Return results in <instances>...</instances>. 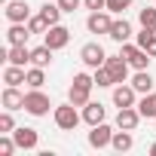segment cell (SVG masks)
<instances>
[{
	"label": "cell",
	"mask_w": 156,
	"mask_h": 156,
	"mask_svg": "<svg viewBox=\"0 0 156 156\" xmlns=\"http://www.w3.org/2000/svg\"><path fill=\"white\" fill-rule=\"evenodd\" d=\"M52 116H55V126H58L61 132H73L76 122L83 119V113H76V104H70V101H67V104H58Z\"/></svg>",
	"instance_id": "6da1fadb"
},
{
	"label": "cell",
	"mask_w": 156,
	"mask_h": 156,
	"mask_svg": "<svg viewBox=\"0 0 156 156\" xmlns=\"http://www.w3.org/2000/svg\"><path fill=\"white\" fill-rule=\"evenodd\" d=\"M49 107H52V101H49V95H46V92H40V89L25 92V110H28L31 116H46V113H49Z\"/></svg>",
	"instance_id": "7a4b0ae2"
},
{
	"label": "cell",
	"mask_w": 156,
	"mask_h": 156,
	"mask_svg": "<svg viewBox=\"0 0 156 156\" xmlns=\"http://www.w3.org/2000/svg\"><path fill=\"white\" fill-rule=\"evenodd\" d=\"M119 55H122L135 70H147V64H150V52H147V49H141L138 43H122Z\"/></svg>",
	"instance_id": "3957f363"
},
{
	"label": "cell",
	"mask_w": 156,
	"mask_h": 156,
	"mask_svg": "<svg viewBox=\"0 0 156 156\" xmlns=\"http://www.w3.org/2000/svg\"><path fill=\"white\" fill-rule=\"evenodd\" d=\"M80 61L86 64V67H104V61H107V52H104V46L101 43H86L83 49H80Z\"/></svg>",
	"instance_id": "277c9868"
},
{
	"label": "cell",
	"mask_w": 156,
	"mask_h": 156,
	"mask_svg": "<svg viewBox=\"0 0 156 156\" xmlns=\"http://www.w3.org/2000/svg\"><path fill=\"white\" fill-rule=\"evenodd\" d=\"M104 67H107V73L113 76V86H116V83H126V80H129V67H132V64H129L122 55H107Z\"/></svg>",
	"instance_id": "5b68a950"
},
{
	"label": "cell",
	"mask_w": 156,
	"mask_h": 156,
	"mask_svg": "<svg viewBox=\"0 0 156 156\" xmlns=\"http://www.w3.org/2000/svg\"><path fill=\"white\" fill-rule=\"evenodd\" d=\"M110 25H113V19H110V9L89 12V19H86V28H89V34H110Z\"/></svg>",
	"instance_id": "8992f818"
},
{
	"label": "cell",
	"mask_w": 156,
	"mask_h": 156,
	"mask_svg": "<svg viewBox=\"0 0 156 156\" xmlns=\"http://www.w3.org/2000/svg\"><path fill=\"white\" fill-rule=\"evenodd\" d=\"M43 43H46L49 49H55V52H58V49H64V46L70 43V31H67L64 25H52V28L43 34Z\"/></svg>",
	"instance_id": "52a82bcc"
},
{
	"label": "cell",
	"mask_w": 156,
	"mask_h": 156,
	"mask_svg": "<svg viewBox=\"0 0 156 156\" xmlns=\"http://www.w3.org/2000/svg\"><path fill=\"white\" fill-rule=\"evenodd\" d=\"M113 104L116 107H138V92H135V86L129 83H116L113 86Z\"/></svg>",
	"instance_id": "ba28073f"
},
{
	"label": "cell",
	"mask_w": 156,
	"mask_h": 156,
	"mask_svg": "<svg viewBox=\"0 0 156 156\" xmlns=\"http://www.w3.org/2000/svg\"><path fill=\"white\" fill-rule=\"evenodd\" d=\"M110 141H113V129H110L107 122H98V126H92V132H89V147H95V150H104V147H110Z\"/></svg>",
	"instance_id": "9c48e42d"
},
{
	"label": "cell",
	"mask_w": 156,
	"mask_h": 156,
	"mask_svg": "<svg viewBox=\"0 0 156 156\" xmlns=\"http://www.w3.org/2000/svg\"><path fill=\"white\" fill-rule=\"evenodd\" d=\"M141 119H144V116H141V110H138V107H119V113H116V129L135 132Z\"/></svg>",
	"instance_id": "30bf717a"
},
{
	"label": "cell",
	"mask_w": 156,
	"mask_h": 156,
	"mask_svg": "<svg viewBox=\"0 0 156 156\" xmlns=\"http://www.w3.org/2000/svg\"><path fill=\"white\" fill-rule=\"evenodd\" d=\"M12 138H16L19 150H34V147H37V141H40L37 129H28V126H19V129L12 132Z\"/></svg>",
	"instance_id": "8fae6325"
},
{
	"label": "cell",
	"mask_w": 156,
	"mask_h": 156,
	"mask_svg": "<svg viewBox=\"0 0 156 156\" xmlns=\"http://www.w3.org/2000/svg\"><path fill=\"white\" fill-rule=\"evenodd\" d=\"M89 95H92V86H86V83H70V89H67V101L70 104H76V107H86L89 104Z\"/></svg>",
	"instance_id": "7c38bea8"
},
{
	"label": "cell",
	"mask_w": 156,
	"mask_h": 156,
	"mask_svg": "<svg viewBox=\"0 0 156 156\" xmlns=\"http://www.w3.org/2000/svg\"><path fill=\"white\" fill-rule=\"evenodd\" d=\"M0 101H3L6 110H25V92H19V86H6Z\"/></svg>",
	"instance_id": "4fadbf2b"
},
{
	"label": "cell",
	"mask_w": 156,
	"mask_h": 156,
	"mask_svg": "<svg viewBox=\"0 0 156 156\" xmlns=\"http://www.w3.org/2000/svg\"><path fill=\"white\" fill-rule=\"evenodd\" d=\"M6 19L9 22H28L31 19V6L25 0H6Z\"/></svg>",
	"instance_id": "5bb4252c"
},
{
	"label": "cell",
	"mask_w": 156,
	"mask_h": 156,
	"mask_svg": "<svg viewBox=\"0 0 156 156\" xmlns=\"http://www.w3.org/2000/svg\"><path fill=\"white\" fill-rule=\"evenodd\" d=\"M28 37H31L28 22H9V31H6L9 46H22V43H28Z\"/></svg>",
	"instance_id": "9a60e30c"
},
{
	"label": "cell",
	"mask_w": 156,
	"mask_h": 156,
	"mask_svg": "<svg viewBox=\"0 0 156 156\" xmlns=\"http://www.w3.org/2000/svg\"><path fill=\"white\" fill-rule=\"evenodd\" d=\"M3 58H6V64H19V67H25L28 61H31V49L22 43V46H9L6 52H3Z\"/></svg>",
	"instance_id": "2e32d148"
},
{
	"label": "cell",
	"mask_w": 156,
	"mask_h": 156,
	"mask_svg": "<svg viewBox=\"0 0 156 156\" xmlns=\"http://www.w3.org/2000/svg\"><path fill=\"white\" fill-rule=\"evenodd\" d=\"M110 40H116V43H129V37H132V25L126 22V19H113V25H110V34H107Z\"/></svg>",
	"instance_id": "e0dca14e"
},
{
	"label": "cell",
	"mask_w": 156,
	"mask_h": 156,
	"mask_svg": "<svg viewBox=\"0 0 156 156\" xmlns=\"http://www.w3.org/2000/svg\"><path fill=\"white\" fill-rule=\"evenodd\" d=\"M104 113H107V110H104V104H101V101H89V104L83 107V119H86L89 126L104 122Z\"/></svg>",
	"instance_id": "ac0fdd59"
},
{
	"label": "cell",
	"mask_w": 156,
	"mask_h": 156,
	"mask_svg": "<svg viewBox=\"0 0 156 156\" xmlns=\"http://www.w3.org/2000/svg\"><path fill=\"white\" fill-rule=\"evenodd\" d=\"M25 80H28V70H25V67L6 64V70H3V83H6V86H22Z\"/></svg>",
	"instance_id": "d6986e66"
},
{
	"label": "cell",
	"mask_w": 156,
	"mask_h": 156,
	"mask_svg": "<svg viewBox=\"0 0 156 156\" xmlns=\"http://www.w3.org/2000/svg\"><path fill=\"white\" fill-rule=\"evenodd\" d=\"M110 147H113L116 153H126V150H132V147H135V138H132V132H126V129L113 132V141H110Z\"/></svg>",
	"instance_id": "ffe728a7"
},
{
	"label": "cell",
	"mask_w": 156,
	"mask_h": 156,
	"mask_svg": "<svg viewBox=\"0 0 156 156\" xmlns=\"http://www.w3.org/2000/svg\"><path fill=\"white\" fill-rule=\"evenodd\" d=\"M132 86H135L138 95H150V92H153V76H150L147 70H138V73L132 76Z\"/></svg>",
	"instance_id": "44dd1931"
},
{
	"label": "cell",
	"mask_w": 156,
	"mask_h": 156,
	"mask_svg": "<svg viewBox=\"0 0 156 156\" xmlns=\"http://www.w3.org/2000/svg\"><path fill=\"white\" fill-rule=\"evenodd\" d=\"M52 52H55V49H49L46 43L37 46V49H31V64H37V67H49V64H52Z\"/></svg>",
	"instance_id": "7402d4cb"
},
{
	"label": "cell",
	"mask_w": 156,
	"mask_h": 156,
	"mask_svg": "<svg viewBox=\"0 0 156 156\" xmlns=\"http://www.w3.org/2000/svg\"><path fill=\"white\" fill-rule=\"evenodd\" d=\"M138 46H141V49H147V52H150V58H156V31L141 28V34H138Z\"/></svg>",
	"instance_id": "603a6c76"
},
{
	"label": "cell",
	"mask_w": 156,
	"mask_h": 156,
	"mask_svg": "<svg viewBox=\"0 0 156 156\" xmlns=\"http://www.w3.org/2000/svg\"><path fill=\"white\" fill-rule=\"evenodd\" d=\"M138 110H141V116H144V119H156V92L144 95V98L138 101Z\"/></svg>",
	"instance_id": "cb8c5ba5"
},
{
	"label": "cell",
	"mask_w": 156,
	"mask_h": 156,
	"mask_svg": "<svg viewBox=\"0 0 156 156\" xmlns=\"http://www.w3.org/2000/svg\"><path fill=\"white\" fill-rule=\"evenodd\" d=\"M61 12H64V9H61L58 3H43V6H40V16H43V19L49 22V28H52V25H58Z\"/></svg>",
	"instance_id": "d4e9b609"
},
{
	"label": "cell",
	"mask_w": 156,
	"mask_h": 156,
	"mask_svg": "<svg viewBox=\"0 0 156 156\" xmlns=\"http://www.w3.org/2000/svg\"><path fill=\"white\" fill-rule=\"evenodd\" d=\"M138 22H141V28L156 31V6H144V9L138 12Z\"/></svg>",
	"instance_id": "484cf974"
},
{
	"label": "cell",
	"mask_w": 156,
	"mask_h": 156,
	"mask_svg": "<svg viewBox=\"0 0 156 156\" xmlns=\"http://www.w3.org/2000/svg\"><path fill=\"white\" fill-rule=\"evenodd\" d=\"M25 83H28L31 89H43V83H46V73H43V67H37V64H34V67L28 70V80H25Z\"/></svg>",
	"instance_id": "4316f807"
},
{
	"label": "cell",
	"mask_w": 156,
	"mask_h": 156,
	"mask_svg": "<svg viewBox=\"0 0 156 156\" xmlns=\"http://www.w3.org/2000/svg\"><path fill=\"white\" fill-rule=\"evenodd\" d=\"M28 31H31V34H46V31H49V22L37 12V16H31V19H28Z\"/></svg>",
	"instance_id": "83f0119b"
},
{
	"label": "cell",
	"mask_w": 156,
	"mask_h": 156,
	"mask_svg": "<svg viewBox=\"0 0 156 156\" xmlns=\"http://www.w3.org/2000/svg\"><path fill=\"white\" fill-rule=\"evenodd\" d=\"M12 132H16L12 110H3V113H0V135H12Z\"/></svg>",
	"instance_id": "f1b7e54d"
},
{
	"label": "cell",
	"mask_w": 156,
	"mask_h": 156,
	"mask_svg": "<svg viewBox=\"0 0 156 156\" xmlns=\"http://www.w3.org/2000/svg\"><path fill=\"white\" fill-rule=\"evenodd\" d=\"M95 86H101V89H107V86H113V76L107 73V67H95Z\"/></svg>",
	"instance_id": "f546056e"
},
{
	"label": "cell",
	"mask_w": 156,
	"mask_h": 156,
	"mask_svg": "<svg viewBox=\"0 0 156 156\" xmlns=\"http://www.w3.org/2000/svg\"><path fill=\"white\" fill-rule=\"evenodd\" d=\"M129 6H132V0H107V9H110V12H116V16H119V12H126Z\"/></svg>",
	"instance_id": "4dcf8cb0"
},
{
	"label": "cell",
	"mask_w": 156,
	"mask_h": 156,
	"mask_svg": "<svg viewBox=\"0 0 156 156\" xmlns=\"http://www.w3.org/2000/svg\"><path fill=\"white\" fill-rule=\"evenodd\" d=\"M83 6L89 12H98V9H107V0H83Z\"/></svg>",
	"instance_id": "1f68e13d"
},
{
	"label": "cell",
	"mask_w": 156,
	"mask_h": 156,
	"mask_svg": "<svg viewBox=\"0 0 156 156\" xmlns=\"http://www.w3.org/2000/svg\"><path fill=\"white\" fill-rule=\"evenodd\" d=\"M80 3H83V0H58V6H61L64 12H73V9L80 6Z\"/></svg>",
	"instance_id": "d6a6232c"
},
{
	"label": "cell",
	"mask_w": 156,
	"mask_h": 156,
	"mask_svg": "<svg viewBox=\"0 0 156 156\" xmlns=\"http://www.w3.org/2000/svg\"><path fill=\"white\" fill-rule=\"evenodd\" d=\"M150 153H156V144H153V147H150Z\"/></svg>",
	"instance_id": "836d02e7"
}]
</instances>
